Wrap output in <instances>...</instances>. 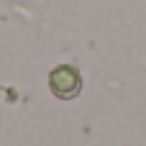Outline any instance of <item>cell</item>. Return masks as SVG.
Listing matches in <instances>:
<instances>
[{"instance_id": "1", "label": "cell", "mask_w": 146, "mask_h": 146, "mask_svg": "<svg viewBox=\"0 0 146 146\" xmlns=\"http://www.w3.org/2000/svg\"><path fill=\"white\" fill-rule=\"evenodd\" d=\"M49 87H51V92H54L56 98L69 100V98H77V95H80V90H82V77H80V72H77L74 67L59 64V67H54L51 74H49Z\"/></svg>"}]
</instances>
